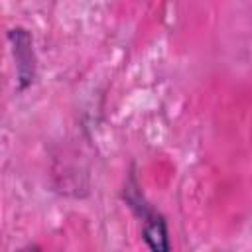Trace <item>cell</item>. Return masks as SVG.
Masks as SVG:
<instances>
[{
	"label": "cell",
	"instance_id": "1",
	"mask_svg": "<svg viewBox=\"0 0 252 252\" xmlns=\"http://www.w3.org/2000/svg\"><path fill=\"white\" fill-rule=\"evenodd\" d=\"M132 209H136L140 213V217L144 219V228H142V236L146 240V244L154 250V252H167L171 248L169 238H167V224L163 220L161 215H158L154 209H150L146 203H142L140 197H128Z\"/></svg>",
	"mask_w": 252,
	"mask_h": 252
},
{
	"label": "cell",
	"instance_id": "2",
	"mask_svg": "<svg viewBox=\"0 0 252 252\" xmlns=\"http://www.w3.org/2000/svg\"><path fill=\"white\" fill-rule=\"evenodd\" d=\"M14 49V57L18 61V77H20V87H28L33 81L35 75V63H33V49H32V37L26 30L18 28L8 33Z\"/></svg>",
	"mask_w": 252,
	"mask_h": 252
}]
</instances>
